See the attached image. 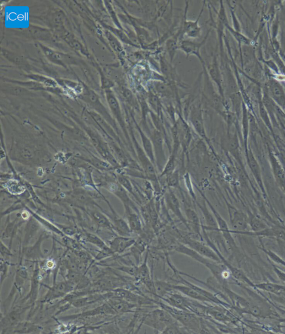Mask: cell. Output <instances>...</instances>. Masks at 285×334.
<instances>
[{
	"label": "cell",
	"instance_id": "1",
	"mask_svg": "<svg viewBox=\"0 0 285 334\" xmlns=\"http://www.w3.org/2000/svg\"><path fill=\"white\" fill-rule=\"evenodd\" d=\"M160 308L167 311L181 325L192 332H201L202 322L199 317L192 312L175 308L162 303L157 302Z\"/></svg>",
	"mask_w": 285,
	"mask_h": 334
},
{
	"label": "cell",
	"instance_id": "2",
	"mask_svg": "<svg viewBox=\"0 0 285 334\" xmlns=\"http://www.w3.org/2000/svg\"><path fill=\"white\" fill-rule=\"evenodd\" d=\"M175 321L167 311L161 308L145 315L142 320V324L147 325L162 333L166 327Z\"/></svg>",
	"mask_w": 285,
	"mask_h": 334
},
{
	"label": "cell",
	"instance_id": "3",
	"mask_svg": "<svg viewBox=\"0 0 285 334\" xmlns=\"http://www.w3.org/2000/svg\"><path fill=\"white\" fill-rule=\"evenodd\" d=\"M180 243L189 247L190 248L195 251L200 255L219 262H222L215 251L205 242L198 240L188 235L181 236L180 239Z\"/></svg>",
	"mask_w": 285,
	"mask_h": 334
},
{
	"label": "cell",
	"instance_id": "4",
	"mask_svg": "<svg viewBox=\"0 0 285 334\" xmlns=\"http://www.w3.org/2000/svg\"><path fill=\"white\" fill-rule=\"evenodd\" d=\"M41 285L48 289L47 292L40 301V303L43 304L49 303L53 301L66 297L67 295L75 290L74 285L67 280L54 283L51 287L42 284Z\"/></svg>",
	"mask_w": 285,
	"mask_h": 334
},
{
	"label": "cell",
	"instance_id": "5",
	"mask_svg": "<svg viewBox=\"0 0 285 334\" xmlns=\"http://www.w3.org/2000/svg\"><path fill=\"white\" fill-rule=\"evenodd\" d=\"M150 138L153 144L155 166L161 173L167 161L164 150L163 136L162 132L155 129Z\"/></svg>",
	"mask_w": 285,
	"mask_h": 334
},
{
	"label": "cell",
	"instance_id": "6",
	"mask_svg": "<svg viewBox=\"0 0 285 334\" xmlns=\"http://www.w3.org/2000/svg\"><path fill=\"white\" fill-rule=\"evenodd\" d=\"M42 276L39 262H35V266L31 279L29 293L23 300L22 304L28 303L29 306L34 305L38 298Z\"/></svg>",
	"mask_w": 285,
	"mask_h": 334
},
{
	"label": "cell",
	"instance_id": "7",
	"mask_svg": "<svg viewBox=\"0 0 285 334\" xmlns=\"http://www.w3.org/2000/svg\"><path fill=\"white\" fill-rule=\"evenodd\" d=\"M50 235L46 233H43L34 244L32 246L23 247L22 254L26 260L31 262H39L44 259L45 255L42 251L41 246L43 242L49 239Z\"/></svg>",
	"mask_w": 285,
	"mask_h": 334
},
{
	"label": "cell",
	"instance_id": "8",
	"mask_svg": "<svg viewBox=\"0 0 285 334\" xmlns=\"http://www.w3.org/2000/svg\"><path fill=\"white\" fill-rule=\"evenodd\" d=\"M211 31V29L208 30L205 36L204 37L203 40L200 42L193 41L189 40H184L181 41L180 42V49L183 52H184L187 57L192 55L197 57L201 62L203 67L206 66V65L205 62H204L203 59L201 56V49L202 46L206 44Z\"/></svg>",
	"mask_w": 285,
	"mask_h": 334
},
{
	"label": "cell",
	"instance_id": "9",
	"mask_svg": "<svg viewBox=\"0 0 285 334\" xmlns=\"http://www.w3.org/2000/svg\"><path fill=\"white\" fill-rule=\"evenodd\" d=\"M228 208L231 228H232L231 230V233L233 234L241 235L245 232L248 225L246 215L234 207L229 206Z\"/></svg>",
	"mask_w": 285,
	"mask_h": 334
},
{
	"label": "cell",
	"instance_id": "10",
	"mask_svg": "<svg viewBox=\"0 0 285 334\" xmlns=\"http://www.w3.org/2000/svg\"><path fill=\"white\" fill-rule=\"evenodd\" d=\"M189 120L196 132L201 138L207 140L204 127L203 111L201 104H196L191 107L189 114Z\"/></svg>",
	"mask_w": 285,
	"mask_h": 334
},
{
	"label": "cell",
	"instance_id": "11",
	"mask_svg": "<svg viewBox=\"0 0 285 334\" xmlns=\"http://www.w3.org/2000/svg\"><path fill=\"white\" fill-rule=\"evenodd\" d=\"M205 3V2H203L200 13L199 14L196 20H187L186 17H185L186 12L185 13L184 20L183 21L180 31L181 35H186L191 39H197L198 37H200L201 35L202 28L199 25V21H200L202 14L203 13L204 5L206 4Z\"/></svg>",
	"mask_w": 285,
	"mask_h": 334
},
{
	"label": "cell",
	"instance_id": "12",
	"mask_svg": "<svg viewBox=\"0 0 285 334\" xmlns=\"http://www.w3.org/2000/svg\"><path fill=\"white\" fill-rule=\"evenodd\" d=\"M185 215L188 230L191 231L196 239L204 241L202 235V223L197 212L191 208L186 207Z\"/></svg>",
	"mask_w": 285,
	"mask_h": 334
},
{
	"label": "cell",
	"instance_id": "13",
	"mask_svg": "<svg viewBox=\"0 0 285 334\" xmlns=\"http://www.w3.org/2000/svg\"><path fill=\"white\" fill-rule=\"evenodd\" d=\"M164 200L166 207L178 218L180 222L184 224L188 230V226L186 217L183 214L179 199L177 197L173 191L168 188L164 194Z\"/></svg>",
	"mask_w": 285,
	"mask_h": 334
},
{
	"label": "cell",
	"instance_id": "14",
	"mask_svg": "<svg viewBox=\"0 0 285 334\" xmlns=\"http://www.w3.org/2000/svg\"><path fill=\"white\" fill-rule=\"evenodd\" d=\"M136 240V238H132V236L117 235L107 241V245L115 255H121L127 250L130 249L135 244Z\"/></svg>",
	"mask_w": 285,
	"mask_h": 334
},
{
	"label": "cell",
	"instance_id": "15",
	"mask_svg": "<svg viewBox=\"0 0 285 334\" xmlns=\"http://www.w3.org/2000/svg\"><path fill=\"white\" fill-rule=\"evenodd\" d=\"M116 315V312L111 308L108 303L105 301V303L97 307L94 309L89 311H85L83 313L79 314L77 315H73L67 316H64L61 317V320H74L80 318H84V317L95 316L97 315Z\"/></svg>",
	"mask_w": 285,
	"mask_h": 334
},
{
	"label": "cell",
	"instance_id": "16",
	"mask_svg": "<svg viewBox=\"0 0 285 334\" xmlns=\"http://www.w3.org/2000/svg\"><path fill=\"white\" fill-rule=\"evenodd\" d=\"M110 210L111 214L107 217L111 221L115 233L120 236H132V232L126 220L121 217L111 207Z\"/></svg>",
	"mask_w": 285,
	"mask_h": 334
},
{
	"label": "cell",
	"instance_id": "17",
	"mask_svg": "<svg viewBox=\"0 0 285 334\" xmlns=\"http://www.w3.org/2000/svg\"><path fill=\"white\" fill-rule=\"evenodd\" d=\"M124 207L125 210V218L132 233H141L143 228L138 210L129 206Z\"/></svg>",
	"mask_w": 285,
	"mask_h": 334
},
{
	"label": "cell",
	"instance_id": "18",
	"mask_svg": "<svg viewBox=\"0 0 285 334\" xmlns=\"http://www.w3.org/2000/svg\"><path fill=\"white\" fill-rule=\"evenodd\" d=\"M105 301L109 304L112 310L115 311L116 315L136 312L134 310V309L137 308V305L128 302L125 300L116 297H111Z\"/></svg>",
	"mask_w": 285,
	"mask_h": 334
},
{
	"label": "cell",
	"instance_id": "19",
	"mask_svg": "<svg viewBox=\"0 0 285 334\" xmlns=\"http://www.w3.org/2000/svg\"><path fill=\"white\" fill-rule=\"evenodd\" d=\"M172 288L174 290L177 291V292L180 293L186 296V297L190 298L193 300L201 301V302L203 303H211L210 301L206 298L205 296H203L195 289L190 286H188V285L184 284L181 285L172 284Z\"/></svg>",
	"mask_w": 285,
	"mask_h": 334
},
{
	"label": "cell",
	"instance_id": "20",
	"mask_svg": "<svg viewBox=\"0 0 285 334\" xmlns=\"http://www.w3.org/2000/svg\"><path fill=\"white\" fill-rule=\"evenodd\" d=\"M85 242L93 245L100 250L112 252L108 245L106 244L103 239L97 235L84 231L80 236V242ZM113 253V252H112Z\"/></svg>",
	"mask_w": 285,
	"mask_h": 334
},
{
	"label": "cell",
	"instance_id": "21",
	"mask_svg": "<svg viewBox=\"0 0 285 334\" xmlns=\"http://www.w3.org/2000/svg\"><path fill=\"white\" fill-rule=\"evenodd\" d=\"M242 235H249L257 236H268L275 238L285 241V228L281 226H275L272 228H267L259 232H244Z\"/></svg>",
	"mask_w": 285,
	"mask_h": 334
},
{
	"label": "cell",
	"instance_id": "22",
	"mask_svg": "<svg viewBox=\"0 0 285 334\" xmlns=\"http://www.w3.org/2000/svg\"><path fill=\"white\" fill-rule=\"evenodd\" d=\"M89 215L98 228L105 229L112 233H116L111 221L106 215L98 212H90Z\"/></svg>",
	"mask_w": 285,
	"mask_h": 334
},
{
	"label": "cell",
	"instance_id": "23",
	"mask_svg": "<svg viewBox=\"0 0 285 334\" xmlns=\"http://www.w3.org/2000/svg\"><path fill=\"white\" fill-rule=\"evenodd\" d=\"M138 132L140 137L141 138L142 148L146 154L149 159L152 161V163L155 164V158L153 144L151 139L147 136L146 133H144L142 129L139 125H137Z\"/></svg>",
	"mask_w": 285,
	"mask_h": 334
},
{
	"label": "cell",
	"instance_id": "24",
	"mask_svg": "<svg viewBox=\"0 0 285 334\" xmlns=\"http://www.w3.org/2000/svg\"><path fill=\"white\" fill-rule=\"evenodd\" d=\"M147 245L146 242L139 238L137 239L135 244L131 247L130 254L134 257L137 265H139L142 255L146 251Z\"/></svg>",
	"mask_w": 285,
	"mask_h": 334
},
{
	"label": "cell",
	"instance_id": "25",
	"mask_svg": "<svg viewBox=\"0 0 285 334\" xmlns=\"http://www.w3.org/2000/svg\"><path fill=\"white\" fill-rule=\"evenodd\" d=\"M255 289L261 290L276 295H280L285 292L284 285L267 282L255 284Z\"/></svg>",
	"mask_w": 285,
	"mask_h": 334
},
{
	"label": "cell",
	"instance_id": "26",
	"mask_svg": "<svg viewBox=\"0 0 285 334\" xmlns=\"http://www.w3.org/2000/svg\"><path fill=\"white\" fill-rule=\"evenodd\" d=\"M40 229V226L35 220L30 221L26 225L24 240L23 242V247L28 246L30 242L34 238L37 233Z\"/></svg>",
	"mask_w": 285,
	"mask_h": 334
},
{
	"label": "cell",
	"instance_id": "27",
	"mask_svg": "<svg viewBox=\"0 0 285 334\" xmlns=\"http://www.w3.org/2000/svg\"><path fill=\"white\" fill-rule=\"evenodd\" d=\"M180 37L178 35L173 37V38L168 39L166 42V51L168 53L170 61H173L177 49L179 48Z\"/></svg>",
	"mask_w": 285,
	"mask_h": 334
},
{
	"label": "cell",
	"instance_id": "28",
	"mask_svg": "<svg viewBox=\"0 0 285 334\" xmlns=\"http://www.w3.org/2000/svg\"><path fill=\"white\" fill-rule=\"evenodd\" d=\"M207 69L209 77L212 79L213 82L216 83L219 86L220 84L219 77V73L216 58H214L213 57L212 63L209 64V66Z\"/></svg>",
	"mask_w": 285,
	"mask_h": 334
},
{
	"label": "cell",
	"instance_id": "29",
	"mask_svg": "<svg viewBox=\"0 0 285 334\" xmlns=\"http://www.w3.org/2000/svg\"><path fill=\"white\" fill-rule=\"evenodd\" d=\"M165 177L166 184L168 188H180V176L178 170H176Z\"/></svg>",
	"mask_w": 285,
	"mask_h": 334
},
{
	"label": "cell",
	"instance_id": "30",
	"mask_svg": "<svg viewBox=\"0 0 285 334\" xmlns=\"http://www.w3.org/2000/svg\"><path fill=\"white\" fill-rule=\"evenodd\" d=\"M154 89L156 93L163 96L169 97L173 94L169 86L164 83H155Z\"/></svg>",
	"mask_w": 285,
	"mask_h": 334
},
{
	"label": "cell",
	"instance_id": "31",
	"mask_svg": "<svg viewBox=\"0 0 285 334\" xmlns=\"http://www.w3.org/2000/svg\"><path fill=\"white\" fill-rule=\"evenodd\" d=\"M250 226L253 232L256 233L267 228L263 221L256 217H254L250 221Z\"/></svg>",
	"mask_w": 285,
	"mask_h": 334
},
{
	"label": "cell",
	"instance_id": "32",
	"mask_svg": "<svg viewBox=\"0 0 285 334\" xmlns=\"http://www.w3.org/2000/svg\"><path fill=\"white\" fill-rule=\"evenodd\" d=\"M10 265H12V263H11L8 260L1 257V268H0V270H1L2 287L3 286V284L5 279H6L8 277Z\"/></svg>",
	"mask_w": 285,
	"mask_h": 334
},
{
	"label": "cell",
	"instance_id": "33",
	"mask_svg": "<svg viewBox=\"0 0 285 334\" xmlns=\"http://www.w3.org/2000/svg\"><path fill=\"white\" fill-rule=\"evenodd\" d=\"M161 67H162V70L163 74L166 76V77L172 79L174 78V70L171 66V64L168 62H166V59L163 58L161 59Z\"/></svg>",
	"mask_w": 285,
	"mask_h": 334
},
{
	"label": "cell",
	"instance_id": "34",
	"mask_svg": "<svg viewBox=\"0 0 285 334\" xmlns=\"http://www.w3.org/2000/svg\"><path fill=\"white\" fill-rule=\"evenodd\" d=\"M118 181L120 184L127 191L132 193L134 195V189L132 184V182L129 180L127 177L125 176H120L118 177Z\"/></svg>",
	"mask_w": 285,
	"mask_h": 334
},
{
	"label": "cell",
	"instance_id": "35",
	"mask_svg": "<svg viewBox=\"0 0 285 334\" xmlns=\"http://www.w3.org/2000/svg\"><path fill=\"white\" fill-rule=\"evenodd\" d=\"M262 250L266 253L267 255L270 257L271 259L274 262L278 263V264H281L285 267V261L282 259L281 257H279L275 253L273 252L270 250H268L265 248H262Z\"/></svg>",
	"mask_w": 285,
	"mask_h": 334
},
{
	"label": "cell",
	"instance_id": "36",
	"mask_svg": "<svg viewBox=\"0 0 285 334\" xmlns=\"http://www.w3.org/2000/svg\"><path fill=\"white\" fill-rule=\"evenodd\" d=\"M1 257L7 259L8 258L13 256L11 248L9 246H7L4 243L3 240H1Z\"/></svg>",
	"mask_w": 285,
	"mask_h": 334
},
{
	"label": "cell",
	"instance_id": "37",
	"mask_svg": "<svg viewBox=\"0 0 285 334\" xmlns=\"http://www.w3.org/2000/svg\"><path fill=\"white\" fill-rule=\"evenodd\" d=\"M272 267L273 271L275 272L278 279L282 282L285 283V272L281 271L280 269L274 265H272Z\"/></svg>",
	"mask_w": 285,
	"mask_h": 334
},
{
	"label": "cell",
	"instance_id": "38",
	"mask_svg": "<svg viewBox=\"0 0 285 334\" xmlns=\"http://www.w3.org/2000/svg\"><path fill=\"white\" fill-rule=\"evenodd\" d=\"M275 299L277 302L281 304L285 309V296H281L280 295H277V297L275 298Z\"/></svg>",
	"mask_w": 285,
	"mask_h": 334
}]
</instances>
